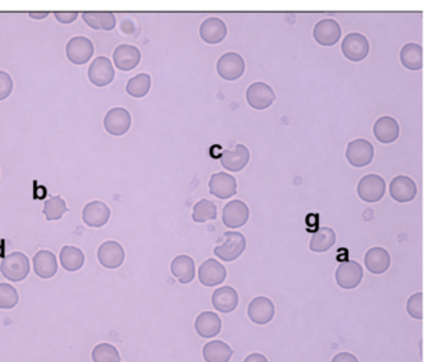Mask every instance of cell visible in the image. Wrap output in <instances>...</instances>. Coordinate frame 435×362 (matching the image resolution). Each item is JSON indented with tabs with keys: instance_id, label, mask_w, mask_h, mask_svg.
Returning a JSON list of instances; mask_svg holds the SVG:
<instances>
[{
	"instance_id": "31",
	"label": "cell",
	"mask_w": 435,
	"mask_h": 362,
	"mask_svg": "<svg viewBox=\"0 0 435 362\" xmlns=\"http://www.w3.org/2000/svg\"><path fill=\"white\" fill-rule=\"evenodd\" d=\"M60 264L68 272H77L85 265V254L76 246H64L60 251Z\"/></svg>"
},
{
	"instance_id": "10",
	"label": "cell",
	"mask_w": 435,
	"mask_h": 362,
	"mask_svg": "<svg viewBox=\"0 0 435 362\" xmlns=\"http://www.w3.org/2000/svg\"><path fill=\"white\" fill-rule=\"evenodd\" d=\"M276 314V308L273 301L268 297L258 296L253 298L248 306V316L257 325H266L270 323Z\"/></svg>"
},
{
	"instance_id": "23",
	"label": "cell",
	"mask_w": 435,
	"mask_h": 362,
	"mask_svg": "<svg viewBox=\"0 0 435 362\" xmlns=\"http://www.w3.org/2000/svg\"><path fill=\"white\" fill-rule=\"evenodd\" d=\"M212 305L213 308L222 313V314H230L235 311L239 305V295L235 289L230 286H222L212 294Z\"/></svg>"
},
{
	"instance_id": "42",
	"label": "cell",
	"mask_w": 435,
	"mask_h": 362,
	"mask_svg": "<svg viewBox=\"0 0 435 362\" xmlns=\"http://www.w3.org/2000/svg\"><path fill=\"white\" fill-rule=\"evenodd\" d=\"M330 362H359V360L355 355H352L350 352H340L332 358Z\"/></svg>"
},
{
	"instance_id": "6",
	"label": "cell",
	"mask_w": 435,
	"mask_h": 362,
	"mask_svg": "<svg viewBox=\"0 0 435 362\" xmlns=\"http://www.w3.org/2000/svg\"><path fill=\"white\" fill-rule=\"evenodd\" d=\"M346 158L354 167H365L374 158V147L367 139L351 140L346 148Z\"/></svg>"
},
{
	"instance_id": "22",
	"label": "cell",
	"mask_w": 435,
	"mask_h": 362,
	"mask_svg": "<svg viewBox=\"0 0 435 362\" xmlns=\"http://www.w3.org/2000/svg\"><path fill=\"white\" fill-rule=\"evenodd\" d=\"M112 58H114V64L118 69L129 72L138 66L142 55H141L138 47L124 44V45H119L115 49Z\"/></svg>"
},
{
	"instance_id": "14",
	"label": "cell",
	"mask_w": 435,
	"mask_h": 362,
	"mask_svg": "<svg viewBox=\"0 0 435 362\" xmlns=\"http://www.w3.org/2000/svg\"><path fill=\"white\" fill-rule=\"evenodd\" d=\"M227 277V270L216 259H207L198 270L199 282L205 287H215L222 284Z\"/></svg>"
},
{
	"instance_id": "35",
	"label": "cell",
	"mask_w": 435,
	"mask_h": 362,
	"mask_svg": "<svg viewBox=\"0 0 435 362\" xmlns=\"http://www.w3.org/2000/svg\"><path fill=\"white\" fill-rule=\"evenodd\" d=\"M42 212L47 221H58L68 212L66 200L59 195L52 197L44 203V211Z\"/></svg>"
},
{
	"instance_id": "30",
	"label": "cell",
	"mask_w": 435,
	"mask_h": 362,
	"mask_svg": "<svg viewBox=\"0 0 435 362\" xmlns=\"http://www.w3.org/2000/svg\"><path fill=\"white\" fill-rule=\"evenodd\" d=\"M337 235L330 227H321L310 239V251L314 253H326L336 244Z\"/></svg>"
},
{
	"instance_id": "33",
	"label": "cell",
	"mask_w": 435,
	"mask_h": 362,
	"mask_svg": "<svg viewBox=\"0 0 435 362\" xmlns=\"http://www.w3.org/2000/svg\"><path fill=\"white\" fill-rule=\"evenodd\" d=\"M126 92L136 99L145 97L151 90V76L147 73H139L136 77L129 79L126 83Z\"/></svg>"
},
{
	"instance_id": "43",
	"label": "cell",
	"mask_w": 435,
	"mask_h": 362,
	"mask_svg": "<svg viewBox=\"0 0 435 362\" xmlns=\"http://www.w3.org/2000/svg\"><path fill=\"white\" fill-rule=\"evenodd\" d=\"M82 18L83 20L86 22L88 26L93 28V30H100L99 23H97V20H96V16H95V12H85V13H82Z\"/></svg>"
},
{
	"instance_id": "40",
	"label": "cell",
	"mask_w": 435,
	"mask_h": 362,
	"mask_svg": "<svg viewBox=\"0 0 435 362\" xmlns=\"http://www.w3.org/2000/svg\"><path fill=\"white\" fill-rule=\"evenodd\" d=\"M95 16L99 23L100 30L112 31L117 26L115 16L110 12H95Z\"/></svg>"
},
{
	"instance_id": "9",
	"label": "cell",
	"mask_w": 435,
	"mask_h": 362,
	"mask_svg": "<svg viewBox=\"0 0 435 362\" xmlns=\"http://www.w3.org/2000/svg\"><path fill=\"white\" fill-rule=\"evenodd\" d=\"M276 99V93L272 87L264 82H256L246 90V101L256 110L268 109Z\"/></svg>"
},
{
	"instance_id": "19",
	"label": "cell",
	"mask_w": 435,
	"mask_h": 362,
	"mask_svg": "<svg viewBox=\"0 0 435 362\" xmlns=\"http://www.w3.org/2000/svg\"><path fill=\"white\" fill-rule=\"evenodd\" d=\"M389 194L398 203H409L415 199L417 186L412 179L400 175L391 181Z\"/></svg>"
},
{
	"instance_id": "18",
	"label": "cell",
	"mask_w": 435,
	"mask_h": 362,
	"mask_svg": "<svg viewBox=\"0 0 435 362\" xmlns=\"http://www.w3.org/2000/svg\"><path fill=\"white\" fill-rule=\"evenodd\" d=\"M110 215V208L104 202L95 200L85 205L82 211V219L88 227L99 229L109 222Z\"/></svg>"
},
{
	"instance_id": "36",
	"label": "cell",
	"mask_w": 435,
	"mask_h": 362,
	"mask_svg": "<svg viewBox=\"0 0 435 362\" xmlns=\"http://www.w3.org/2000/svg\"><path fill=\"white\" fill-rule=\"evenodd\" d=\"M93 362H119L120 355L115 346L110 343H100L93 349Z\"/></svg>"
},
{
	"instance_id": "37",
	"label": "cell",
	"mask_w": 435,
	"mask_h": 362,
	"mask_svg": "<svg viewBox=\"0 0 435 362\" xmlns=\"http://www.w3.org/2000/svg\"><path fill=\"white\" fill-rule=\"evenodd\" d=\"M18 300V291L12 284H0V309H13Z\"/></svg>"
},
{
	"instance_id": "24",
	"label": "cell",
	"mask_w": 435,
	"mask_h": 362,
	"mask_svg": "<svg viewBox=\"0 0 435 362\" xmlns=\"http://www.w3.org/2000/svg\"><path fill=\"white\" fill-rule=\"evenodd\" d=\"M194 328L198 336L202 338H213L221 333L222 320L218 314L212 311H203L197 316Z\"/></svg>"
},
{
	"instance_id": "2",
	"label": "cell",
	"mask_w": 435,
	"mask_h": 362,
	"mask_svg": "<svg viewBox=\"0 0 435 362\" xmlns=\"http://www.w3.org/2000/svg\"><path fill=\"white\" fill-rule=\"evenodd\" d=\"M246 249V239L237 231H227L224 234V243L218 245L213 253L224 262H234L242 257Z\"/></svg>"
},
{
	"instance_id": "5",
	"label": "cell",
	"mask_w": 435,
	"mask_h": 362,
	"mask_svg": "<svg viewBox=\"0 0 435 362\" xmlns=\"http://www.w3.org/2000/svg\"><path fill=\"white\" fill-rule=\"evenodd\" d=\"M66 58L74 66H83L90 61L95 53L93 41L83 36L69 40L66 47Z\"/></svg>"
},
{
	"instance_id": "39",
	"label": "cell",
	"mask_w": 435,
	"mask_h": 362,
	"mask_svg": "<svg viewBox=\"0 0 435 362\" xmlns=\"http://www.w3.org/2000/svg\"><path fill=\"white\" fill-rule=\"evenodd\" d=\"M13 79L4 71H0V101L8 99L13 91Z\"/></svg>"
},
{
	"instance_id": "17",
	"label": "cell",
	"mask_w": 435,
	"mask_h": 362,
	"mask_svg": "<svg viewBox=\"0 0 435 362\" xmlns=\"http://www.w3.org/2000/svg\"><path fill=\"white\" fill-rule=\"evenodd\" d=\"M210 193L218 199H229L237 193V180L226 172L213 174L208 183Z\"/></svg>"
},
{
	"instance_id": "13",
	"label": "cell",
	"mask_w": 435,
	"mask_h": 362,
	"mask_svg": "<svg viewBox=\"0 0 435 362\" xmlns=\"http://www.w3.org/2000/svg\"><path fill=\"white\" fill-rule=\"evenodd\" d=\"M249 207L243 200H231L222 210V222L229 229H240L249 219Z\"/></svg>"
},
{
	"instance_id": "27",
	"label": "cell",
	"mask_w": 435,
	"mask_h": 362,
	"mask_svg": "<svg viewBox=\"0 0 435 362\" xmlns=\"http://www.w3.org/2000/svg\"><path fill=\"white\" fill-rule=\"evenodd\" d=\"M373 133L376 138L384 145L393 143L400 135V126L397 120L392 116H382L378 119L373 126Z\"/></svg>"
},
{
	"instance_id": "38",
	"label": "cell",
	"mask_w": 435,
	"mask_h": 362,
	"mask_svg": "<svg viewBox=\"0 0 435 362\" xmlns=\"http://www.w3.org/2000/svg\"><path fill=\"white\" fill-rule=\"evenodd\" d=\"M406 310L409 315L416 320H422V292H416L411 295L406 303Z\"/></svg>"
},
{
	"instance_id": "34",
	"label": "cell",
	"mask_w": 435,
	"mask_h": 362,
	"mask_svg": "<svg viewBox=\"0 0 435 362\" xmlns=\"http://www.w3.org/2000/svg\"><path fill=\"white\" fill-rule=\"evenodd\" d=\"M193 221L197 224H205L207 221H213L218 218V208L216 205L208 200L202 199L193 207Z\"/></svg>"
},
{
	"instance_id": "1",
	"label": "cell",
	"mask_w": 435,
	"mask_h": 362,
	"mask_svg": "<svg viewBox=\"0 0 435 362\" xmlns=\"http://www.w3.org/2000/svg\"><path fill=\"white\" fill-rule=\"evenodd\" d=\"M30 270H31L30 259L27 258L26 254L20 251H13L8 254L0 264L1 274L12 282H20L26 279L27 276L30 274Z\"/></svg>"
},
{
	"instance_id": "11",
	"label": "cell",
	"mask_w": 435,
	"mask_h": 362,
	"mask_svg": "<svg viewBox=\"0 0 435 362\" xmlns=\"http://www.w3.org/2000/svg\"><path fill=\"white\" fill-rule=\"evenodd\" d=\"M88 78L93 86H109L115 78V69L110 59L106 56H99L93 60L88 68Z\"/></svg>"
},
{
	"instance_id": "26",
	"label": "cell",
	"mask_w": 435,
	"mask_h": 362,
	"mask_svg": "<svg viewBox=\"0 0 435 362\" xmlns=\"http://www.w3.org/2000/svg\"><path fill=\"white\" fill-rule=\"evenodd\" d=\"M33 270L42 279L53 278L58 272V262L55 254L49 251H40L33 257Z\"/></svg>"
},
{
	"instance_id": "45",
	"label": "cell",
	"mask_w": 435,
	"mask_h": 362,
	"mask_svg": "<svg viewBox=\"0 0 435 362\" xmlns=\"http://www.w3.org/2000/svg\"><path fill=\"white\" fill-rule=\"evenodd\" d=\"M28 16L33 20H44L49 16V12H31V13H28Z\"/></svg>"
},
{
	"instance_id": "41",
	"label": "cell",
	"mask_w": 435,
	"mask_h": 362,
	"mask_svg": "<svg viewBox=\"0 0 435 362\" xmlns=\"http://www.w3.org/2000/svg\"><path fill=\"white\" fill-rule=\"evenodd\" d=\"M78 14L77 12H55L54 16L55 18L58 20V22L63 23V25H68V23H72L74 20L78 18Z\"/></svg>"
},
{
	"instance_id": "21",
	"label": "cell",
	"mask_w": 435,
	"mask_h": 362,
	"mask_svg": "<svg viewBox=\"0 0 435 362\" xmlns=\"http://www.w3.org/2000/svg\"><path fill=\"white\" fill-rule=\"evenodd\" d=\"M227 35V27L224 20L211 17L202 22L199 27V36L205 41V44L216 45L222 42Z\"/></svg>"
},
{
	"instance_id": "4",
	"label": "cell",
	"mask_w": 435,
	"mask_h": 362,
	"mask_svg": "<svg viewBox=\"0 0 435 362\" xmlns=\"http://www.w3.org/2000/svg\"><path fill=\"white\" fill-rule=\"evenodd\" d=\"M335 278L337 284L343 290H354L363 281V267L355 260L343 262L337 267Z\"/></svg>"
},
{
	"instance_id": "25",
	"label": "cell",
	"mask_w": 435,
	"mask_h": 362,
	"mask_svg": "<svg viewBox=\"0 0 435 362\" xmlns=\"http://www.w3.org/2000/svg\"><path fill=\"white\" fill-rule=\"evenodd\" d=\"M364 263L365 268L369 270L370 273L383 274L391 267V255L388 251H386L384 248L376 246L365 253Z\"/></svg>"
},
{
	"instance_id": "15",
	"label": "cell",
	"mask_w": 435,
	"mask_h": 362,
	"mask_svg": "<svg viewBox=\"0 0 435 362\" xmlns=\"http://www.w3.org/2000/svg\"><path fill=\"white\" fill-rule=\"evenodd\" d=\"M341 27L336 20L330 18L319 20L313 30V37L322 47L336 45L341 39Z\"/></svg>"
},
{
	"instance_id": "28",
	"label": "cell",
	"mask_w": 435,
	"mask_h": 362,
	"mask_svg": "<svg viewBox=\"0 0 435 362\" xmlns=\"http://www.w3.org/2000/svg\"><path fill=\"white\" fill-rule=\"evenodd\" d=\"M172 276L181 284H191L196 277V263L189 255H178L172 259L170 265Z\"/></svg>"
},
{
	"instance_id": "32",
	"label": "cell",
	"mask_w": 435,
	"mask_h": 362,
	"mask_svg": "<svg viewBox=\"0 0 435 362\" xmlns=\"http://www.w3.org/2000/svg\"><path fill=\"white\" fill-rule=\"evenodd\" d=\"M400 59L409 71H420L422 68V47L419 44H407L401 49Z\"/></svg>"
},
{
	"instance_id": "29",
	"label": "cell",
	"mask_w": 435,
	"mask_h": 362,
	"mask_svg": "<svg viewBox=\"0 0 435 362\" xmlns=\"http://www.w3.org/2000/svg\"><path fill=\"white\" fill-rule=\"evenodd\" d=\"M234 351L224 341H211L205 343L202 349V356L205 362H230Z\"/></svg>"
},
{
	"instance_id": "3",
	"label": "cell",
	"mask_w": 435,
	"mask_h": 362,
	"mask_svg": "<svg viewBox=\"0 0 435 362\" xmlns=\"http://www.w3.org/2000/svg\"><path fill=\"white\" fill-rule=\"evenodd\" d=\"M386 194V181L376 174L365 175L357 184V195L367 203H376Z\"/></svg>"
},
{
	"instance_id": "20",
	"label": "cell",
	"mask_w": 435,
	"mask_h": 362,
	"mask_svg": "<svg viewBox=\"0 0 435 362\" xmlns=\"http://www.w3.org/2000/svg\"><path fill=\"white\" fill-rule=\"evenodd\" d=\"M251 159V152L244 145H237L231 150H225L221 155V165L232 172L242 171Z\"/></svg>"
},
{
	"instance_id": "8",
	"label": "cell",
	"mask_w": 435,
	"mask_h": 362,
	"mask_svg": "<svg viewBox=\"0 0 435 362\" xmlns=\"http://www.w3.org/2000/svg\"><path fill=\"white\" fill-rule=\"evenodd\" d=\"M132 126L131 112L123 107H115L106 114L104 126L106 132L114 137L124 135Z\"/></svg>"
},
{
	"instance_id": "7",
	"label": "cell",
	"mask_w": 435,
	"mask_h": 362,
	"mask_svg": "<svg viewBox=\"0 0 435 362\" xmlns=\"http://www.w3.org/2000/svg\"><path fill=\"white\" fill-rule=\"evenodd\" d=\"M341 50L346 59L362 61L369 55V41L362 33H349L342 41Z\"/></svg>"
},
{
	"instance_id": "12",
	"label": "cell",
	"mask_w": 435,
	"mask_h": 362,
	"mask_svg": "<svg viewBox=\"0 0 435 362\" xmlns=\"http://www.w3.org/2000/svg\"><path fill=\"white\" fill-rule=\"evenodd\" d=\"M244 72V59L237 53H226L218 59V76L225 80H237Z\"/></svg>"
},
{
	"instance_id": "44",
	"label": "cell",
	"mask_w": 435,
	"mask_h": 362,
	"mask_svg": "<svg viewBox=\"0 0 435 362\" xmlns=\"http://www.w3.org/2000/svg\"><path fill=\"white\" fill-rule=\"evenodd\" d=\"M243 362H270L268 361V358L266 357V356L262 355V354H258V352H254V354H251V355L246 356L245 357V360Z\"/></svg>"
},
{
	"instance_id": "16",
	"label": "cell",
	"mask_w": 435,
	"mask_h": 362,
	"mask_svg": "<svg viewBox=\"0 0 435 362\" xmlns=\"http://www.w3.org/2000/svg\"><path fill=\"white\" fill-rule=\"evenodd\" d=\"M97 258L102 267L107 270H117L126 260V251L117 241H105L100 245Z\"/></svg>"
}]
</instances>
